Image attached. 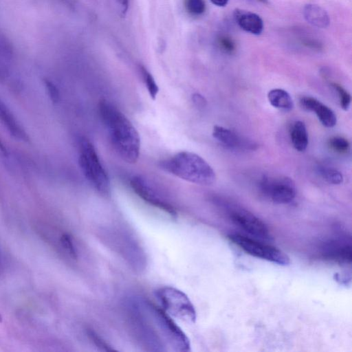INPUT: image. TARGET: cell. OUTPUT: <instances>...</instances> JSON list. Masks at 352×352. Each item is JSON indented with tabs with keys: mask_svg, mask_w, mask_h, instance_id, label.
Here are the masks:
<instances>
[{
	"mask_svg": "<svg viewBox=\"0 0 352 352\" xmlns=\"http://www.w3.org/2000/svg\"><path fill=\"white\" fill-rule=\"evenodd\" d=\"M0 150L4 155H7V150L3 143L0 140Z\"/></svg>",
	"mask_w": 352,
	"mask_h": 352,
	"instance_id": "cell-32",
	"label": "cell"
},
{
	"mask_svg": "<svg viewBox=\"0 0 352 352\" xmlns=\"http://www.w3.org/2000/svg\"><path fill=\"white\" fill-rule=\"evenodd\" d=\"M300 103L305 109L314 112L323 126L331 128L336 124L337 117L334 111L316 98L304 96L300 99Z\"/></svg>",
	"mask_w": 352,
	"mask_h": 352,
	"instance_id": "cell-12",
	"label": "cell"
},
{
	"mask_svg": "<svg viewBox=\"0 0 352 352\" xmlns=\"http://www.w3.org/2000/svg\"><path fill=\"white\" fill-rule=\"evenodd\" d=\"M60 241L63 247L65 249L67 253L73 258L77 257L76 248L73 243L71 236L68 234H64L60 238Z\"/></svg>",
	"mask_w": 352,
	"mask_h": 352,
	"instance_id": "cell-26",
	"label": "cell"
},
{
	"mask_svg": "<svg viewBox=\"0 0 352 352\" xmlns=\"http://www.w3.org/2000/svg\"><path fill=\"white\" fill-rule=\"evenodd\" d=\"M114 4L118 14L122 16H124L127 12L129 0H113Z\"/></svg>",
	"mask_w": 352,
	"mask_h": 352,
	"instance_id": "cell-29",
	"label": "cell"
},
{
	"mask_svg": "<svg viewBox=\"0 0 352 352\" xmlns=\"http://www.w3.org/2000/svg\"><path fill=\"white\" fill-rule=\"evenodd\" d=\"M130 185L134 192L147 203L171 215L175 214L174 208L160 196L144 177L140 175L133 176L130 181Z\"/></svg>",
	"mask_w": 352,
	"mask_h": 352,
	"instance_id": "cell-10",
	"label": "cell"
},
{
	"mask_svg": "<svg viewBox=\"0 0 352 352\" xmlns=\"http://www.w3.org/2000/svg\"><path fill=\"white\" fill-rule=\"evenodd\" d=\"M78 164L80 168L92 186L104 195L110 192V181L102 165L96 148L87 138L79 141Z\"/></svg>",
	"mask_w": 352,
	"mask_h": 352,
	"instance_id": "cell-4",
	"label": "cell"
},
{
	"mask_svg": "<svg viewBox=\"0 0 352 352\" xmlns=\"http://www.w3.org/2000/svg\"><path fill=\"white\" fill-rule=\"evenodd\" d=\"M0 120L10 134L21 141L28 142L29 137L24 129L15 118L8 107L0 99Z\"/></svg>",
	"mask_w": 352,
	"mask_h": 352,
	"instance_id": "cell-14",
	"label": "cell"
},
{
	"mask_svg": "<svg viewBox=\"0 0 352 352\" xmlns=\"http://www.w3.org/2000/svg\"><path fill=\"white\" fill-rule=\"evenodd\" d=\"M328 144L331 150L340 153H346L350 149V143L344 138L333 136L329 140Z\"/></svg>",
	"mask_w": 352,
	"mask_h": 352,
	"instance_id": "cell-21",
	"label": "cell"
},
{
	"mask_svg": "<svg viewBox=\"0 0 352 352\" xmlns=\"http://www.w3.org/2000/svg\"><path fill=\"white\" fill-rule=\"evenodd\" d=\"M232 221L251 235L264 240H271L267 226L258 217L243 209H234L230 212Z\"/></svg>",
	"mask_w": 352,
	"mask_h": 352,
	"instance_id": "cell-9",
	"label": "cell"
},
{
	"mask_svg": "<svg viewBox=\"0 0 352 352\" xmlns=\"http://www.w3.org/2000/svg\"><path fill=\"white\" fill-rule=\"evenodd\" d=\"M13 58V50L9 40L0 32V81L8 76Z\"/></svg>",
	"mask_w": 352,
	"mask_h": 352,
	"instance_id": "cell-16",
	"label": "cell"
},
{
	"mask_svg": "<svg viewBox=\"0 0 352 352\" xmlns=\"http://www.w3.org/2000/svg\"><path fill=\"white\" fill-rule=\"evenodd\" d=\"M142 73L148 92L151 98L155 100L159 92V87L153 76L144 67H142Z\"/></svg>",
	"mask_w": 352,
	"mask_h": 352,
	"instance_id": "cell-22",
	"label": "cell"
},
{
	"mask_svg": "<svg viewBox=\"0 0 352 352\" xmlns=\"http://www.w3.org/2000/svg\"><path fill=\"white\" fill-rule=\"evenodd\" d=\"M126 309L135 336L144 346L148 351H166V345L148 314L144 301L131 299L127 301Z\"/></svg>",
	"mask_w": 352,
	"mask_h": 352,
	"instance_id": "cell-3",
	"label": "cell"
},
{
	"mask_svg": "<svg viewBox=\"0 0 352 352\" xmlns=\"http://www.w3.org/2000/svg\"><path fill=\"white\" fill-rule=\"evenodd\" d=\"M163 310L170 316L187 323L196 320V311L187 295L173 287H163L156 291Z\"/></svg>",
	"mask_w": 352,
	"mask_h": 352,
	"instance_id": "cell-6",
	"label": "cell"
},
{
	"mask_svg": "<svg viewBox=\"0 0 352 352\" xmlns=\"http://www.w3.org/2000/svg\"><path fill=\"white\" fill-rule=\"evenodd\" d=\"M351 246L350 245H336L325 254V257L339 263H351Z\"/></svg>",
	"mask_w": 352,
	"mask_h": 352,
	"instance_id": "cell-19",
	"label": "cell"
},
{
	"mask_svg": "<svg viewBox=\"0 0 352 352\" xmlns=\"http://www.w3.org/2000/svg\"><path fill=\"white\" fill-rule=\"evenodd\" d=\"M45 86L50 100L53 103H57L60 100V93L57 87L50 80H44Z\"/></svg>",
	"mask_w": 352,
	"mask_h": 352,
	"instance_id": "cell-27",
	"label": "cell"
},
{
	"mask_svg": "<svg viewBox=\"0 0 352 352\" xmlns=\"http://www.w3.org/2000/svg\"><path fill=\"white\" fill-rule=\"evenodd\" d=\"M192 99L194 104L199 108H203L206 105V100L199 94H194Z\"/></svg>",
	"mask_w": 352,
	"mask_h": 352,
	"instance_id": "cell-30",
	"label": "cell"
},
{
	"mask_svg": "<svg viewBox=\"0 0 352 352\" xmlns=\"http://www.w3.org/2000/svg\"><path fill=\"white\" fill-rule=\"evenodd\" d=\"M1 321H2V316L0 314V322H1Z\"/></svg>",
	"mask_w": 352,
	"mask_h": 352,
	"instance_id": "cell-34",
	"label": "cell"
},
{
	"mask_svg": "<svg viewBox=\"0 0 352 352\" xmlns=\"http://www.w3.org/2000/svg\"><path fill=\"white\" fill-rule=\"evenodd\" d=\"M228 239L247 254L280 265L290 263L288 255L271 245L266 244L239 234H230Z\"/></svg>",
	"mask_w": 352,
	"mask_h": 352,
	"instance_id": "cell-7",
	"label": "cell"
},
{
	"mask_svg": "<svg viewBox=\"0 0 352 352\" xmlns=\"http://www.w3.org/2000/svg\"><path fill=\"white\" fill-rule=\"evenodd\" d=\"M267 98L272 106L284 111L294 108V102L290 94L285 89L276 88L267 94Z\"/></svg>",
	"mask_w": 352,
	"mask_h": 352,
	"instance_id": "cell-18",
	"label": "cell"
},
{
	"mask_svg": "<svg viewBox=\"0 0 352 352\" xmlns=\"http://www.w3.org/2000/svg\"><path fill=\"white\" fill-rule=\"evenodd\" d=\"M146 310L162 340L176 351H188L190 344L186 335L163 309L144 301Z\"/></svg>",
	"mask_w": 352,
	"mask_h": 352,
	"instance_id": "cell-5",
	"label": "cell"
},
{
	"mask_svg": "<svg viewBox=\"0 0 352 352\" xmlns=\"http://www.w3.org/2000/svg\"><path fill=\"white\" fill-rule=\"evenodd\" d=\"M164 171L187 182L208 186L216 180V175L211 166L199 155L182 151L160 162Z\"/></svg>",
	"mask_w": 352,
	"mask_h": 352,
	"instance_id": "cell-2",
	"label": "cell"
},
{
	"mask_svg": "<svg viewBox=\"0 0 352 352\" xmlns=\"http://www.w3.org/2000/svg\"><path fill=\"white\" fill-rule=\"evenodd\" d=\"M234 19L244 31L254 35H259L263 30V21L259 15L247 10L236 8Z\"/></svg>",
	"mask_w": 352,
	"mask_h": 352,
	"instance_id": "cell-13",
	"label": "cell"
},
{
	"mask_svg": "<svg viewBox=\"0 0 352 352\" xmlns=\"http://www.w3.org/2000/svg\"><path fill=\"white\" fill-rule=\"evenodd\" d=\"M218 44L219 47L224 52L232 54L235 50V43L233 40L228 36H220L218 38Z\"/></svg>",
	"mask_w": 352,
	"mask_h": 352,
	"instance_id": "cell-25",
	"label": "cell"
},
{
	"mask_svg": "<svg viewBox=\"0 0 352 352\" xmlns=\"http://www.w3.org/2000/svg\"><path fill=\"white\" fill-rule=\"evenodd\" d=\"M212 136L221 144L231 149L255 150L257 147L254 142L241 137L231 129L219 125L213 127Z\"/></svg>",
	"mask_w": 352,
	"mask_h": 352,
	"instance_id": "cell-11",
	"label": "cell"
},
{
	"mask_svg": "<svg viewBox=\"0 0 352 352\" xmlns=\"http://www.w3.org/2000/svg\"><path fill=\"white\" fill-rule=\"evenodd\" d=\"M303 15L309 24L318 28H325L330 23L326 10L316 4H306L303 8Z\"/></svg>",
	"mask_w": 352,
	"mask_h": 352,
	"instance_id": "cell-15",
	"label": "cell"
},
{
	"mask_svg": "<svg viewBox=\"0 0 352 352\" xmlns=\"http://www.w3.org/2000/svg\"><path fill=\"white\" fill-rule=\"evenodd\" d=\"M88 336L90 339L94 342V344L98 347L101 348L104 351H113L110 346H109L107 343L104 342L98 335L89 331L88 333Z\"/></svg>",
	"mask_w": 352,
	"mask_h": 352,
	"instance_id": "cell-28",
	"label": "cell"
},
{
	"mask_svg": "<svg viewBox=\"0 0 352 352\" xmlns=\"http://www.w3.org/2000/svg\"><path fill=\"white\" fill-rule=\"evenodd\" d=\"M214 5L219 7H224L227 5L228 0H210Z\"/></svg>",
	"mask_w": 352,
	"mask_h": 352,
	"instance_id": "cell-31",
	"label": "cell"
},
{
	"mask_svg": "<svg viewBox=\"0 0 352 352\" xmlns=\"http://www.w3.org/2000/svg\"><path fill=\"white\" fill-rule=\"evenodd\" d=\"M255 1L262 3H267V0H255Z\"/></svg>",
	"mask_w": 352,
	"mask_h": 352,
	"instance_id": "cell-33",
	"label": "cell"
},
{
	"mask_svg": "<svg viewBox=\"0 0 352 352\" xmlns=\"http://www.w3.org/2000/svg\"><path fill=\"white\" fill-rule=\"evenodd\" d=\"M184 7L191 15L199 16L206 10L204 0H184Z\"/></svg>",
	"mask_w": 352,
	"mask_h": 352,
	"instance_id": "cell-24",
	"label": "cell"
},
{
	"mask_svg": "<svg viewBox=\"0 0 352 352\" xmlns=\"http://www.w3.org/2000/svg\"><path fill=\"white\" fill-rule=\"evenodd\" d=\"M98 111L116 152L125 162L135 163L140 155V138L135 126L123 113L107 100L100 102Z\"/></svg>",
	"mask_w": 352,
	"mask_h": 352,
	"instance_id": "cell-1",
	"label": "cell"
},
{
	"mask_svg": "<svg viewBox=\"0 0 352 352\" xmlns=\"http://www.w3.org/2000/svg\"><path fill=\"white\" fill-rule=\"evenodd\" d=\"M289 135L296 150L300 152L306 150L309 144V136L303 122L298 120L293 123L290 128Z\"/></svg>",
	"mask_w": 352,
	"mask_h": 352,
	"instance_id": "cell-17",
	"label": "cell"
},
{
	"mask_svg": "<svg viewBox=\"0 0 352 352\" xmlns=\"http://www.w3.org/2000/svg\"><path fill=\"white\" fill-rule=\"evenodd\" d=\"M331 86L338 93L341 108L344 111H347L349 109L351 102L350 94L342 85L337 82H331Z\"/></svg>",
	"mask_w": 352,
	"mask_h": 352,
	"instance_id": "cell-23",
	"label": "cell"
},
{
	"mask_svg": "<svg viewBox=\"0 0 352 352\" xmlns=\"http://www.w3.org/2000/svg\"><path fill=\"white\" fill-rule=\"evenodd\" d=\"M318 170L320 176L329 184L338 185L343 182L342 173L336 168L326 166H320L318 168Z\"/></svg>",
	"mask_w": 352,
	"mask_h": 352,
	"instance_id": "cell-20",
	"label": "cell"
},
{
	"mask_svg": "<svg viewBox=\"0 0 352 352\" xmlns=\"http://www.w3.org/2000/svg\"><path fill=\"white\" fill-rule=\"evenodd\" d=\"M261 192L276 204L290 203L296 197V188L293 180L283 177L272 178L263 176L259 182Z\"/></svg>",
	"mask_w": 352,
	"mask_h": 352,
	"instance_id": "cell-8",
	"label": "cell"
}]
</instances>
